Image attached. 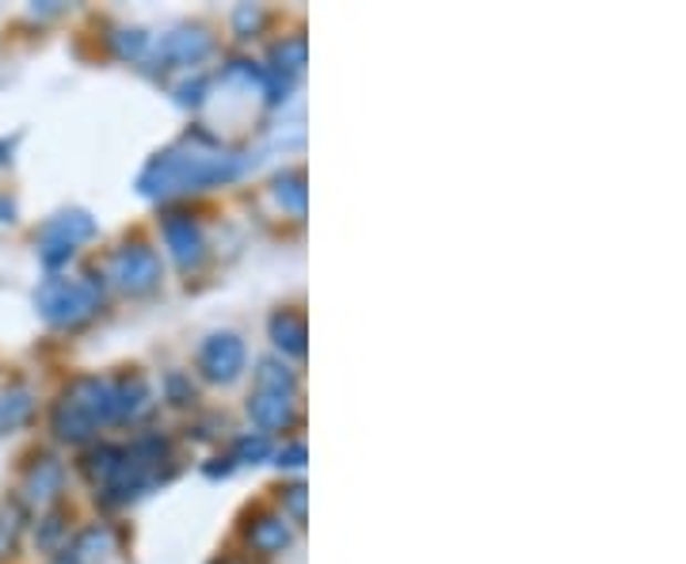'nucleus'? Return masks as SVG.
I'll return each instance as SVG.
<instances>
[{"label":"nucleus","instance_id":"nucleus-1","mask_svg":"<svg viewBox=\"0 0 686 564\" xmlns=\"http://www.w3.org/2000/svg\"><path fill=\"white\" fill-rule=\"evenodd\" d=\"M39 310L54 324H69L92 310V294L84 286H76V282L50 279L46 286L39 290Z\"/></svg>","mask_w":686,"mask_h":564},{"label":"nucleus","instance_id":"nucleus-2","mask_svg":"<svg viewBox=\"0 0 686 564\" xmlns=\"http://www.w3.org/2000/svg\"><path fill=\"white\" fill-rule=\"evenodd\" d=\"M199 363L210 378L229 382L240 370V363H245V347H240V340H233V336H214L210 344L202 347Z\"/></svg>","mask_w":686,"mask_h":564},{"label":"nucleus","instance_id":"nucleus-3","mask_svg":"<svg viewBox=\"0 0 686 564\" xmlns=\"http://www.w3.org/2000/svg\"><path fill=\"white\" fill-rule=\"evenodd\" d=\"M118 263H123V282L134 290H145L153 286V279H157V260H153V252H145V248H131V252L118 255Z\"/></svg>","mask_w":686,"mask_h":564},{"label":"nucleus","instance_id":"nucleus-4","mask_svg":"<svg viewBox=\"0 0 686 564\" xmlns=\"http://www.w3.org/2000/svg\"><path fill=\"white\" fill-rule=\"evenodd\" d=\"M31 416V397L28 389H12V393H0V435L15 431L23 420Z\"/></svg>","mask_w":686,"mask_h":564},{"label":"nucleus","instance_id":"nucleus-5","mask_svg":"<svg viewBox=\"0 0 686 564\" xmlns=\"http://www.w3.org/2000/svg\"><path fill=\"white\" fill-rule=\"evenodd\" d=\"M58 481H62V469H58L50 458L39 461V466L31 469V477H28V495L31 500H46V495L58 492Z\"/></svg>","mask_w":686,"mask_h":564},{"label":"nucleus","instance_id":"nucleus-6","mask_svg":"<svg viewBox=\"0 0 686 564\" xmlns=\"http://www.w3.org/2000/svg\"><path fill=\"white\" fill-rule=\"evenodd\" d=\"M165 233H168V244L176 248L179 263H187V260H195V255H199V237H195L191 221H168Z\"/></svg>","mask_w":686,"mask_h":564},{"label":"nucleus","instance_id":"nucleus-7","mask_svg":"<svg viewBox=\"0 0 686 564\" xmlns=\"http://www.w3.org/2000/svg\"><path fill=\"white\" fill-rule=\"evenodd\" d=\"M252 416H256L260 424H268V427L282 424V420H287V400H282L279 393H271V397H256Z\"/></svg>","mask_w":686,"mask_h":564},{"label":"nucleus","instance_id":"nucleus-8","mask_svg":"<svg viewBox=\"0 0 686 564\" xmlns=\"http://www.w3.org/2000/svg\"><path fill=\"white\" fill-rule=\"evenodd\" d=\"M252 537H256V545H260V550H279V545H287V526H282L279 519H268V523L256 530Z\"/></svg>","mask_w":686,"mask_h":564}]
</instances>
